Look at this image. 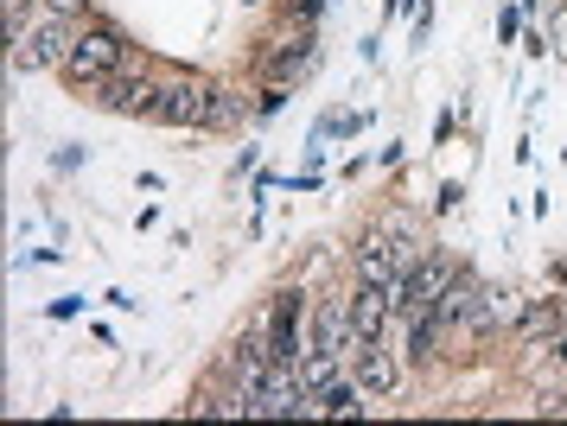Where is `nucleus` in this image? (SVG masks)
<instances>
[{
  "instance_id": "f257e3e1",
  "label": "nucleus",
  "mask_w": 567,
  "mask_h": 426,
  "mask_svg": "<svg viewBox=\"0 0 567 426\" xmlns=\"http://www.w3.org/2000/svg\"><path fill=\"white\" fill-rule=\"evenodd\" d=\"M128 71V39L115 32V25H90V32H78V51L64 58V76H71V90L78 96H96L109 76Z\"/></svg>"
},
{
  "instance_id": "f03ea898",
  "label": "nucleus",
  "mask_w": 567,
  "mask_h": 426,
  "mask_svg": "<svg viewBox=\"0 0 567 426\" xmlns=\"http://www.w3.org/2000/svg\"><path fill=\"white\" fill-rule=\"evenodd\" d=\"M446 287H453V268H446L440 254H409V268H402V274H395V287H389V300H395V325L421 319V312H427Z\"/></svg>"
},
{
  "instance_id": "7ed1b4c3",
  "label": "nucleus",
  "mask_w": 567,
  "mask_h": 426,
  "mask_svg": "<svg viewBox=\"0 0 567 426\" xmlns=\"http://www.w3.org/2000/svg\"><path fill=\"white\" fill-rule=\"evenodd\" d=\"M71 51H78V25L64 20V13H39V25H32L27 39H20V51H13V64H20V71H64Z\"/></svg>"
},
{
  "instance_id": "20e7f679",
  "label": "nucleus",
  "mask_w": 567,
  "mask_h": 426,
  "mask_svg": "<svg viewBox=\"0 0 567 426\" xmlns=\"http://www.w3.org/2000/svg\"><path fill=\"white\" fill-rule=\"evenodd\" d=\"M210 102H217V90H210V83H198V76H173V83H159L154 122H166V127H198V122H210Z\"/></svg>"
},
{
  "instance_id": "39448f33",
  "label": "nucleus",
  "mask_w": 567,
  "mask_h": 426,
  "mask_svg": "<svg viewBox=\"0 0 567 426\" xmlns=\"http://www.w3.org/2000/svg\"><path fill=\"white\" fill-rule=\"evenodd\" d=\"M344 312H351L358 344H389V325H395V300H389V287H370V280H358V293L344 300Z\"/></svg>"
},
{
  "instance_id": "423d86ee",
  "label": "nucleus",
  "mask_w": 567,
  "mask_h": 426,
  "mask_svg": "<svg viewBox=\"0 0 567 426\" xmlns=\"http://www.w3.org/2000/svg\"><path fill=\"white\" fill-rule=\"evenodd\" d=\"M268 356L275 363H300L307 356V305H300V293H281L275 312H268Z\"/></svg>"
},
{
  "instance_id": "0eeeda50",
  "label": "nucleus",
  "mask_w": 567,
  "mask_h": 426,
  "mask_svg": "<svg viewBox=\"0 0 567 426\" xmlns=\"http://www.w3.org/2000/svg\"><path fill=\"white\" fill-rule=\"evenodd\" d=\"M268 370H275V356H268V325H249L243 337H236V351H230V376H236L243 395H261Z\"/></svg>"
},
{
  "instance_id": "6e6552de",
  "label": "nucleus",
  "mask_w": 567,
  "mask_h": 426,
  "mask_svg": "<svg viewBox=\"0 0 567 426\" xmlns=\"http://www.w3.org/2000/svg\"><path fill=\"white\" fill-rule=\"evenodd\" d=\"M409 268V249H395L383 229H370L358 242V280H370V287H395V274Z\"/></svg>"
},
{
  "instance_id": "1a4fd4ad",
  "label": "nucleus",
  "mask_w": 567,
  "mask_h": 426,
  "mask_svg": "<svg viewBox=\"0 0 567 426\" xmlns=\"http://www.w3.org/2000/svg\"><path fill=\"white\" fill-rule=\"evenodd\" d=\"M96 102H103V108H122V115H147V122H154V108H159V83H147V76L122 71V76H109L103 90H96Z\"/></svg>"
},
{
  "instance_id": "9d476101",
  "label": "nucleus",
  "mask_w": 567,
  "mask_h": 426,
  "mask_svg": "<svg viewBox=\"0 0 567 426\" xmlns=\"http://www.w3.org/2000/svg\"><path fill=\"white\" fill-rule=\"evenodd\" d=\"M351 356H358L363 395H395V388H402V370H395V356H389L383 344H351Z\"/></svg>"
},
{
  "instance_id": "9b49d317",
  "label": "nucleus",
  "mask_w": 567,
  "mask_h": 426,
  "mask_svg": "<svg viewBox=\"0 0 567 426\" xmlns=\"http://www.w3.org/2000/svg\"><path fill=\"white\" fill-rule=\"evenodd\" d=\"M312 414H326V420H358V414H363V382L358 376H338L332 388H319V395H312Z\"/></svg>"
},
{
  "instance_id": "f8f14e48",
  "label": "nucleus",
  "mask_w": 567,
  "mask_h": 426,
  "mask_svg": "<svg viewBox=\"0 0 567 426\" xmlns=\"http://www.w3.org/2000/svg\"><path fill=\"white\" fill-rule=\"evenodd\" d=\"M312 64H319V51H312V39L300 32L287 51H275V58H268V76H275V83H287V76H307Z\"/></svg>"
},
{
  "instance_id": "ddd939ff",
  "label": "nucleus",
  "mask_w": 567,
  "mask_h": 426,
  "mask_svg": "<svg viewBox=\"0 0 567 426\" xmlns=\"http://www.w3.org/2000/svg\"><path fill=\"white\" fill-rule=\"evenodd\" d=\"M516 331H523L529 344H536V337H555V331H561V305H555V300L523 305V312H516Z\"/></svg>"
},
{
  "instance_id": "4468645a",
  "label": "nucleus",
  "mask_w": 567,
  "mask_h": 426,
  "mask_svg": "<svg viewBox=\"0 0 567 426\" xmlns=\"http://www.w3.org/2000/svg\"><path fill=\"white\" fill-rule=\"evenodd\" d=\"M32 25H39V20H32V0H7V32H13V45L27 39Z\"/></svg>"
},
{
  "instance_id": "2eb2a0df",
  "label": "nucleus",
  "mask_w": 567,
  "mask_h": 426,
  "mask_svg": "<svg viewBox=\"0 0 567 426\" xmlns=\"http://www.w3.org/2000/svg\"><path fill=\"white\" fill-rule=\"evenodd\" d=\"M45 13H64V20H78V13H83V0H45Z\"/></svg>"
},
{
  "instance_id": "dca6fc26",
  "label": "nucleus",
  "mask_w": 567,
  "mask_h": 426,
  "mask_svg": "<svg viewBox=\"0 0 567 426\" xmlns=\"http://www.w3.org/2000/svg\"><path fill=\"white\" fill-rule=\"evenodd\" d=\"M555 363L567 370V331H555Z\"/></svg>"
},
{
  "instance_id": "f3484780",
  "label": "nucleus",
  "mask_w": 567,
  "mask_h": 426,
  "mask_svg": "<svg viewBox=\"0 0 567 426\" xmlns=\"http://www.w3.org/2000/svg\"><path fill=\"white\" fill-rule=\"evenodd\" d=\"M542 407H548V414H555V420H567V395H561V402H542Z\"/></svg>"
},
{
  "instance_id": "a211bd4d",
  "label": "nucleus",
  "mask_w": 567,
  "mask_h": 426,
  "mask_svg": "<svg viewBox=\"0 0 567 426\" xmlns=\"http://www.w3.org/2000/svg\"><path fill=\"white\" fill-rule=\"evenodd\" d=\"M319 7H326V0H300V20H312V13H319Z\"/></svg>"
}]
</instances>
